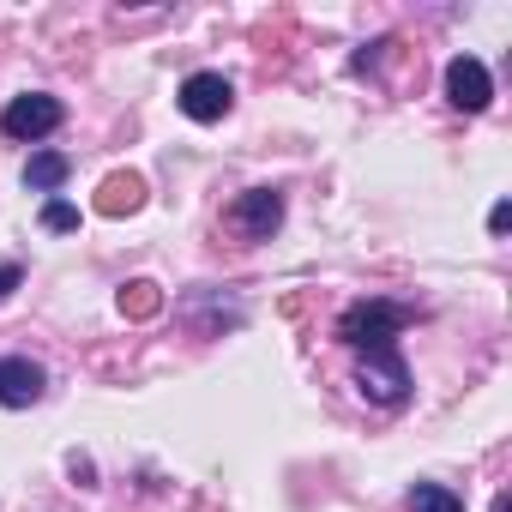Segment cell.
Masks as SVG:
<instances>
[{"label": "cell", "mask_w": 512, "mask_h": 512, "mask_svg": "<svg viewBox=\"0 0 512 512\" xmlns=\"http://www.w3.org/2000/svg\"><path fill=\"white\" fill-rule=\"evenodd\" d=\"M410 320H416V314L398 308V302H356V308H344V320H338V344H350V350H392V338H398Z\"/></svg>", "instance_id": "cell-1"}, {"label": "cell", "mask_w": 512, "mask_h": 512, "mask_svg": "<svg viewBox=\"0 0 512 512\" xmlns=\"http://www.w3.org/2000/svg\"><path fill=\"white\" fill-rule=\"evenodd\" d=\"M19 278H25V272H19V266H0V302H7V296H13V290H19Z\"/></svg>", "instance_id": "cell-13"}, {"label": "cell", "mask_w": 512, "mask_h": 512, "mask_svg": "<svg viewBox=\"0 0 512 512\" xmlns=\"http://www.w3.org/2000/svg\"><path fill=\"white\" fill-rule=\"evenodd\" d=\"M488 97H494L488 67H482L476 55H458V61L446 67V103H452V109H464V115H482V109H488Z\"/></svg>", "instance_id": "cell-5"}, {"label": "cell", "mask_w": 512, "mask_h": 512, "mask_svg": "<svg viewBox=\"0 0 512 512\" xmlns=\"http://www.w3.org/2000/svg\"><path fill=\"white\" fill-rule=\"evenodd\" d=\"M67 169H73V163H67L61 151H37V157L25 163V187H31V193H55V187L67 181Z\"/></svg>", "instance_id": "cell-9"}, {"label": "cell", "mask_w": 512, "mask_h": 512, "mask_svg": "<svg viewBox=\"0 0 512 512\" xmlns=\"http://www.w3.org/2000/svg\"><path fill=\"white\" fill-rule=\"evenodd\" d=\"M229 103H235V91L223 73H187L181 79V115L187 121H223Z\"/></svg>", "instance_id": "cell-6"}, {"label": "cell", "mask_w": 512, "mask_h": 512, "mask_svg": "<svg viewBox=\"0 0 512 512\" xmlns=\"http://www.w3.org/2000/svg\"><path fill=\"white\" fill-rule=\"evenodd\" d=\"M229 223H235L247 241H272V229L284 223V193H272V187L241 193V199L229 205Z\"/></svg>", "instance_id": "cell-4"}, {"label": "cell", "mask_w": 512, "mask_h": 512, "mask_svg": "<svg viewBox=\"0 0 512 512\" xmlns=\"http://www.w3.org/2000/svg\"><path fill=\"white\" fill-rule=\"evenodd\" d=\"M139 205H145V181H139V175H109V181H103V199H97V211L121 217V211H139Z\"/></svg>", "instance_id": "cell-8"}, {"label": "cell", "mask_w": 512, "mask_h": 512, "mask_svg": "<svg viewBox=\"0 0 512 512\" xmlns=\"http://www.w3.org/2000/svg\"><path fill=\"white\" fill-rule=\"evenodd\" d=\"M356 386H362V392H368L374 404H386V410H398V404L410 398V374H404L398 350H368V362H362Z\"/></svg>", "instance_id": "cell-3"}, {"label": "cell", "mask_w": 512, "mask_h": 512, "mask_svg": "<svg viewBox=\"0 0 512 512\" xmlns=\"http://www.w3.org/2000/svg\"><path fill=\"white\" fill-rule=\"evenodd\" d=\"M121 308H127V314H151V308H157V284H127Z\"/></svg>", "instance_id": "cell-12"}, {"label": "cell", "mask_w": 512, "mask_h": 512, "mask_svg": "<svg viewBox=\"0 0 512 512\" xmlns=\"http://www.w3.org/2000/svg\"><path fill=\"white\" fill-rule=\"evenodd\" d=\"M43 229H55V235H67V229H79V211H73L67 199H49V205H43Z\"/></svg>", "instance_id": "cell-11"}, {"label": "cell", "mask_w": 512, "mask_h": 512, "mask_svg": "<svg viewBox=\"0 0 512 512\" xmlns=\"http://www.w3.org/2000/svg\"><path fill=\"white\" fill-rule=\"evenodd\" d=\"M43 386H49V374L31 356H0V404L7 410H31L43 398Z\"/></svg>", "instance_id": "cell-7"}, {"label": "cell", "mask_w": 512, "mask_h": 512, "mask_svg": "<svg viewBox=\"0 0 512 512\" xmlns=\"http://www.w3.org/2000/svg\"><path fill=\"white\" fill-rule=\"evenodd\" d=\"M506 223H512V205H506V199H500V205H494V211H488V229H494V235H500V229H506Z\"/></svg>", "instance_id": "cell-14"}, {"label": "cell", "mask_w": 512, "mask_h": 512, "mask_svg": "<svg viewBox=\"0 0 512 512\" xmlns=\"http://www.w3.org/2000/svg\"><path fill=\"white\" fill-rule=\"evenodd\" d=\"M410 512H464V500L452 488H440V482H416L410 488Z\"/></svg>", "instance_id": "cell-10"}, {"label": "cell", "mask_w": 512, "mask_h": 512, "mask_svg": "<svg viewBox=\"0 0 512 512\" xmlns=\"http://www.w3.org/2000/svg\"><path fill=\"white\" fill-rule=\"evenodd\" d=\"M55 127H61V97H49V91H25V97L7 103V115H0V133L7 139H43Z\"/></svg>", "instance_id": "cell-2"}]
</instances>
